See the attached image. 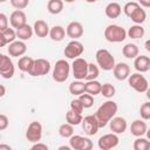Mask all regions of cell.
<instances>
[{
	"mask_svg": "<svg viewBox=\"0 0 150 150\" xmlns=\"http://www.w3.org/2000/svg\"><path fill=\"white\" fill-rule=\"evenodd\" d=\"M117 109H118L117 103L115 101H112V100L105 101L103 104H101L97 108V110L95 112V116H96L101 128L105 127L110 122V120L112 117H115V115L117 112Z\"/></svg>",
	"mask_w": 150,
	"mask_h": 150,
	"instance_id": "obj_1",
	"label": "cell"
},
{
	"mask_svg": "<svg viewBox=\"0 0 150 150\" xmlns=\"http://www.w3.org/2000/svg\"><path fill=\"white\" fill-rule=\"evenodd\" d=\"M127 30L118 25H109L104 29V38L108 42L120 43L127 39Z\"/></svg>",
	"mask_w": 150,
	"mask_h": 150,
	"instance_id": "obj_2",
	"label": "cell"
},
{
	"mask_svg": "<svg viewBox=\"0 0 150 150\" xmlns=\"http://www.w3.org/2000/svg\"><path fill=\"white\" fill-rule=\"evenodd\" d=\"M95 57H96L97 66L104 71L112 70L115 64H116L115 63V57L112 56V54L108 49H104V48L98 49L95 54Z\"/></svg>",
	"mask_w": 150,
	"mask_h": 150,
	"instance_id": "obj_3",
	"label": "cell"
},
{
	"mask_svg": "<svg viewBox=\"0 0 150 150\" xmlns=\"http://www.w3.org/2000/svg\"><path fill=\"white\" fill-rule=\"evenodd\" d=\"M69 73H70V64L61 59V60H57L54 64V68H53V80L55 82H59V83H62V82H66L67 79L69 77Z\"/></svg>",
	"mask_w": 150,
	"mask_h": 150,
	"instance_id": "obj_4",
	"label": "cell"
},
{
	"mask_svg": "<svg viewBox=\"0 0 150 150\" xmlns=\"http://www.w3.org/2000/svg\"><path fill=\"white\" fill-rule=\"evenodd\" d=\"M128 83L129 86L137 93H145L146 89L149 88L148 80L141 74V73H134L128 77Z\"/></svg>",
	"mask_w": 150,
	"mask_h": 150,
	"instance_id": "obj_5",
	"label": "cell"
},
{
	"mask_svg": "<svg viewBox=\"0 0 150 150\" xmlns=\"http://www.w3.org/2000/svg\"><path fill=\"white\" fill-rule=\"evenodd\" d=\"M89 63L83 57H76L74 59L71 63V70L75 80H86L87 71H88Z\"/></svg>",
	"mask_w": 150,
	"mask_h": 150,
	"instance_id": "obj_6",
	"label": "cell"
},
{
	"mask_svg": "<svg viewBox=\"0 0 150 150\" xmlns=\"http://www.w3.org/2000/svg\"><path fill=\"white\" fill-rule=\"evenodd\" d=\"M15 73V67L12 59L5 54L0 55V75L2 79H12Z\"/></svg>",
	"mask_w": 150,
	"mask_h": 150,
	"instance_id": "obj_7",
	"label": "cell"
},
{
	"mask_svg": "<svg viewBox=\"0 0 150 150\" xmlns=\"http://www.w3.org/2000/svg\"><path fill=\"white\" fill-rule=\"evenodd\" d=\"M84 52V47L82 45V42L77 41V40H71L68 42V45L66 46L64 50H63V54L67 59H76V57H80Z\"/></svg>",
	"mask_w": 150,
	"mask_h": 150,
	"instance_id": "obj_8",
	"label": "cell"
},
{
	"mask_svg": "<svg viewBox=\"0 0 150 150\" xmlns=\"http://www.w3.org/2000/svg\"><path fill=\"white\" fill-rule=\"evenodd\" d=\"M81 124H82V129H83V131H84V134L87 136L96 135L98 129L101 128L100 123H98V121H97V118L95 116V114L94 115H88V116L83 117Z\"/></svg>",
	"mask_w": 150,
	"mask_h": 150,
	"instance_id": "obj_9",
	"label": "cell"
},
{
	"mask_svg": "<svg viewBox=\"0 0 150 150\" xmlns=\"http://www.w3.org/2000/svg\"><path fill=\"white\" fill-rule=\"evenodd\" d=\"M26 138L30 143L40 142L42 138V124L38 121L30 122L26 130Z\"/></svg>",
	"mask_w": 150,
	"mask_h": 150,
	"instance_id": "obj_10",
	"label": "cell"
},
{
	"mask_svg": "<svg viewBox=\"0 0 150 150\" xmlns=\"http://www.w3.org/2000/svg\"><path fill=\"white\" fill-rule=\"evenodd\" d=\"M69 145L74 150H91L93 142L90 138L81 136V135H73L69 138Z\"/></svg>",
	"mask_w": 150,
	"mask_h": 150,
	"instance_id": "obj_11",
	"label": "cell"
},
{
	"mask_svg": "<svg viewBox=\"0 0 150 150\" xmlns=\"http://www.w3.org/2000/svg\"><path fill=\"white\" fill-rule=\"evenodd\" d=\"M120 143V138L117 136V134L115 132H110V134H105L103 136H101L97 141V145L101 150H110L112 148H116Z\"/></svg>",
	"mask_w": 150,
	"mask_h": 150,
	"instance_id": "obj_12",
	"label": "cell"
},
{
	"mask_svg": "<svg viewBox=\"0 0 150 150\" xmlns=\"http://www.w3.org/2000/svg\"><path fill=\"white\" fill-rule=\"evenodd\" d=\"M50 71V63L46 59H36L29 73L30 76H43Z\"/></svg>",
	"mask_w": 150,
	"mask_h": 150,
	"instance_id": "obj_13",
	"label": "cell"
},
{
	"mask_svg": "<svg viewBox=\"0 0 150 150\" xmlns=\"http://www.w3.org/2000/svg\"><path fill=\"white\" fill-rule=\"evenodd\" d=\"M7 52H8L9 56H12V57H19V56H22L27 52V46H26L25 41H22V40H15V41H13L12 43L8 45Z\"/></svg>",
	"mask_w": 150,
	"mask_h": 150,
	"instance_id": "obj_14",
	"label": "cell"
},
{
	"mask_svg": "<svg viewBox=\"0 0 150 150\" xmlns=\"http://www.w3.org/2000/svg\"><path fill=\"white\" fill-rule=\"evenodd\" d=\"M9 23L13 28L18 29L27 23V16L22 9H15L9 15Z\"/></svg>",
	"mask_w": 150,
	"mask_h": 150,
	"instance_id": "obj_15",
	"label": "cell"
},
{
	"mask_svg": "<svg viewBox=\"0 0 150 150\" xmlns=\"http://www.w3.org/2000/svg\"><path fill=\"white\" fill-rule=\"evenodd\" d=\"M112 73L116 80L124 81V80H128V77L130 76V67L125 62H118L115 64Z\"/></svg>",
	"mask_w": 150,
	"mask_h": 150,
	"instance_id": "obj_16",
	"label": "cell"
},
{
	"mask_svg": "<svg viewBox=\"0 0 150 150\" xmlns=\"http://www.w3.org/2000/svg\"><path fill=\"white\" fill-rule=\"evenodd\" d=\"M109 127H110V130L117 135L120 134H123L127 128H128V123H127V120L122 116H115L110 120L109 122Z\"/></svg>",
	"mask_w": 150,
	"mask_h": 150,
	"instance_id": "obj_17",
	"label": "cell"
},
{
	"mask_svg": "<svg viewBox=\"0 0 150 150\" xmlns=\"http://www.w3.org/2000/svg\"><path fill=\"white\" fill-rule=\"evenodd\" d=\"M66 33L71 40H77L83 35V26L79 21H71L66 27Z\"/></svg>",
	"mask_w": 150,
	"mask_h": 150,
	"instance_id": "obj_18",
	"label": "cell"
},
{
	"mask_svg": "<svg viewBox=\"0 0 150 150\" xmlns=\"http://www.w3.org/2000/svg\"><path fill=\"white\" fill-rule=\"evenodd\" d=\"M134 68L138 73H145L150 70V59L146 55H138L134 59Z\"/></svg>",
	"mask_w": 150,
	"mask_h": 150,
	"instance_id": "obj_19",
	"label": "cell"
},
{
	"mask_svg": "<svg viewBox=\"0 0 150 150\" xmlns=\"http://www.w3.org/2000/svg\"><path fill=\"white\" fill-rule=\"evenodd\" d=\"M146 130H148V127H146V123L144 122L143 118L142 120H135L130 125V132L135 137H141V136L145 135Z\"/></svg>",
	"mask_w": 150,
	"mask_h": 150,
	"instance_id": "obj_20",
	"label": "cell"
},
{
	"mask_svg": "<svg viewBox=\"0 0 150 150\" xmlns=\"http://www.w3.org/2000/svg\"><path fill=\"white\" fill-rule=\"evenodd\" d=\"M18 38L16 35V30H14L13 28H6L5 30L0 32V47H5L6 45L12 43L13 41H15V39Z\"/></svg>",
	"mask_w": 150,
	"mask_h": 150,
	"instance_id": "obj_21",
	"label": "cell"
},
{
	"mask_svg": "<svg viewBox=\"0 0 150 150\" xmlns=\"http://www.w3.org/2000/svg\"><path fill=\"white\" fill-rule=\"evenodd\" d=\"M33 29H34V34L39 38H46L47 35H49V30H50L48 23L45 20H36L34 22Z\"/></svg>",
	"mask_w": 150,
	"mask_h": 150,
	"instance_id": "obj_22",
	"label": "cell"
},
{
	"mask_svg": "<svg viewBox=\"0 0 150 150\" xmlns=\"http://www.w3.org/2000/svg\"><path fill=\"white\" fill-rule=\"evenodd\" d=\"M104 13L107 15V18L109 19H116L121 15L122 13V7L118 2H109L105 8H104Z\"/></svg>",
	"mask_w": 150,
	"mask_h": 150,
	"instance_id": "obj_23",
	"label": "cell"
},
{
	"mask_svg": "<svg viewBox=\"0 0 150 150\" xmlns=\"http://www.w3.org/2000/svg\"><path fill=\"white\" fill-rule=\"evenodd\" d=\"M34 61L35 60L33 57H30V56H21L19 59V61H18V67H19V69L21 71L29 74L32 68H33V66H34Z\"/></svg>",
	"mask_w": 150,
	"mask_h": 150,
	"instance_id": "obj_24",
	"label": "cell"
},
{
	"mask_svg": "<svg viewBox=\"0 0 150 150\" xmlns=\"http://www.w3.org/2000/svg\"><path fill=\"white\" fill-rule=\"evenodd\" d=\"M122 54L127 59H135L139 54V48H138V46L136 43H131L130 42V43H127L122 48Z\"/></svg>",
	"mask_w": 150,
	"mask_h": 150,
	"instance_id": "obj_25",
	"label": "cell"
},
{
	"mask_svg": "<svg viewBox=\"0 0 150 150\" xmlns=\"http://www.w3.org/2000/svg\"><path fill=\"white\" fill-rule=\"evenodd\" d=\"M66 34H67V33H66V29H64L62 26H54V27H52L50 30H49V38H50L53 41H55V42L62 41V40L64 39Z\"/></svg>",
	"mask_w": 150,
	"mask_h": 150,
	"instance_id": "obj_26",
	"label": "cell"
},
{
	"mask_svg": "<svg viewBox=\"0 0 150 150\" xmlns=\"http://www.w3.org/2000/svg\"><path fill=\"white\" fill-rule=\"evenodd\" d=\"M33 34H34V29L28 23H26L22 27H20V28L16 29V35H18L19 40H22V41L29 40L33 36Z\"/></svg>",
	"mask_w": 150,
	"mask_h": 150,
	"instance_id": "obj_27",
	"label": "cell"
},
{
	"mask_svg": "<svg viewBox=\"0 0 150 150\" xmlns=\"http://www.w3.org/2000/svg\"><path fill=\"white\" fill-rule=\"evenodd\" d=\"M86 91V83L82 80H75L69 84V93L74 96H80Z\"/></svg>",
	"mask_w": 150,
	"mask_h": 150,
	"instance_id": "obj_28",
	"label": "cell"
},
{
	"mask_svg": "<svg viewBox=\"0 0 150 150\" xmlns=\"http://www.w3.org/2000/svg\"><path fill=\"white\" fill-rule=\"evenodd\" d=\"M101 88H102V84L97 80H90V81L86 82V93H88L93 96L101 94Z\"/></svg>",
	"mask_w": 150,
	"mask_h": 150,
	"instance_id": "obj_29",
	"label": "cell"
},
{
	"mask_svg": "<svg viewBox=\"0 0 150 150\" xmlns=\"http://www.w3.org/2000/svg\"><path fill=\"white\" fill-rule=\"evenodd\" d=\"M82 120H83L82 114L76 112V111H74V110H71V109H69V110L67 111V114H66V122L73 124L74 127L81 124V123H82Z\"/></svg>",
	"mask_w": 150,
	"mask_h": 150,
	"instance_id": "obj_30",
	"label": "cell"
},
{
	"mask_svg": "<svg viewBox=\"0 0 150 150\" xmlns=\"http://www.w3.org/2000/svg\"><path fill=\"white\" fill-rule=\"evenodd\" d=\"M47 9L53 15L60 14L63 11V0H49L47 4Z\"/></svg>",
	"mask_w": 150,
	"mask_h": 150,
	"instance_id": "obj_31",
	"label": "cell"
},
{
	"mask_svg": "<svg viewBox=\"0 0 150 150\" xmlns=\"http://www.w3.org/2000/svg\"><path fill=\"white\" fill-rule=\"evenodd\" d=\"M144 33H145V30H144V28L142 27V25H136V23L132 25V26L128 29V32H127L128 36L131 38V39H141V38H143Z\"/></svg>",
	"mask_w": 150,
	"mask_h": 150,
	"instance_id": "obj_32",
	"label": "cell"
},
{
	"mask_svg": "<svg viewBox=\"0 0 150 150\" xmlns=\"http://www.w3.org/2000/svg\"><path fill=\"white\" fill-rule=\"evenodd\" d=\"M130 19H131V21H132L134 23H136V25H142V23L145 21V19H146V13H145V11L139 6V7L131 14Z\"/></svg>",
	"mask_w": 150,
	"mask_h": 150,
	"instance_id": "obj_33",
	"label": "cell"
},
{
	"mask_svg": "<svg viewBox=\"0 0 150 150\" xmlns=\"http://www.w3.org/2000/svg\"><path fill=\"white\" fill-rule=\"evenodd\" d=\"M59 135L63 138H70L74 135V125L68 122L61 124L59 128Z\"/></svg>",
	"mask_w": 150,
	"mask_h": 150,
	"instance_id": "obj_34",
	"label": "cell"
},
{
	"mask_svg": "<svg viewBox=\"0 0 150 150\" xmlns=\"http://www.w3.org/2000/svg\"><path fill=\"white\" fill-rule=\"evenodd\" d=\"M100 75V69L98 66L94 64V63H89L88 66V71H87V76H86V81H90V80H96Z\"/></svg>",
	"mask_w": 150,
	"mask_h": 150,
	"instance_id": "obj_35",
	"label": "cell"
},
{
	"mask_svg": "<svg viewBox=\"0 0 150 150\" xmlns=\"http://www.w3.org/2000/svg\"><path fill=\"white\" fill-rule=\"evenodd\" d=\"M116 94V89L111 83H104L102 84L101 88V95L104 96L105 98H111Z\"/></svg>",
	"mask_w": 150,
	"mask_h": 150,
	"instance_id": "obj_36",
	"label": "cell"
},
{
	"mask_svg": "<svg viewBox=\"0 0 150 150\" xmlns=\"http://www.w3.org/2000/svg\"><path fill=\"white\" fill-rule=\"evenodd\" d=\"M79 100L82 102L84 109H88V108L93 107V104H94V97H93V95H90V94H88L86 91L79 96Z\"/></svg>",
	"mask_w": 150,
	"mask_h": 150,
	"instance_id": "obj_37",
	"label": "cell"
},
{
	"mask_svg": "<svg viewBox=\"0 0 150 150\" xmlns=\"http://www.w3.org/2000/svg\"><path fill=\"white\" fill-rule=\"evenodd\" d=\"M139 6H141V5H139L137 1H129V2H127V4L124 5L123 12H124V14H125L128 18H130L131 14H132Z\"/></svg>",
	"mask_w": 150,
	"mask_h": 150,
	"instance_id": "obj_38",
	"label": "cell"
},
{
	"mask_svg": "<svg viewBox=\"0 0 150 150\" xmlns=\"http://www.w3.org/2000/svg\"><path fill=\"white\" fill-rule=\"evenodd\" d=\"M148 144H149V139L148 138H143L142 136L141 137H137L135 141H134V149L135 150H146L148 149Z\"/></svg>",
	"mask_w": 150,
	"mask_h": 150,
	"instance_id": "obj_39",
	"label": "cell"
},
{
	"mask_svg": "<svg viewBox=\"0 0 150 150\" xmlns=\"http://www.w3.org/2000/svg\"><path fill=\"white\" fill-rule=\"evenodd\" d=\"M139 115H141V118H143L144 121L150 120V101L144 102L141 105V108H139Z\"/></svg>",
	"mask_w": 150,
	"mask_h": 150,
	"instance_id": "obj_40",
	"label": "cell"
},
{
	"mask_svg": "<svg viewBox=\"0 0 150 150\" xmlns=\"http://www.w3.org/2000/svg\"><path fill=\"white\" fill-rule=\"evenodd\" d=\"M70 109L74 110V111H76V112L82 114L83 110H84V107H83L82 102L79 98H74V100L70 101Z\"/></svg>",
	"mask_w": 150,
	"mask_h": 150,
	"instance_id": "obj_41",
	"label": "cell"
},
{
	"mask_svg": "<svg viewBox=\"0 0 150 150\" xmlns=\"http://www.w3.org/2000/svg\"><path fill=\"white\" fill-rule=\"evenodd\" d=\"M9 1L15 9H25L29 4V0H9Z\"/></svg>",
	"mask_w": 150,
	"mask_h": 150,
	"instance_id": "obj_42",
	"label": "cell"
},
{
	"mask_svg": "<svg viewBox=\"0 0 150 150\" xmlns=\"http://www.w3.org/2000/svg\"><path fill=\"white\" fill-rule=\"evenodd\" d=\"M6 28H8V18L6 16V14L0 13V32L5 30Z\"/></svg>",
	"mask_w": 150,
	"mask_h": 150,
	"instance_id": "obj_43",
	"label": "cell"
},
{
	"mask_svg": "<svg viewBox=\"0 0 150 150\" xmlns=\"http://www.w3.org/2000/svg\"><path fill=\"white\" fill-rule=\"evenodd\" d=\"M8 123H9V120L8 117L5 115V114H1L0 115V130H5L7 127H8Z\"/></svg>",
	"mask_w": 150,
	"mask_h": 150,
	"instance_id": "obj_44",
	"label": "cell"
},
{
	"mask_svg": "<svg viewBox=\"0 0 150 150\" xmlns=\"http://www.w3.org/2000/svg\"><path fill=\"white\" fill-rule=\"evenodd\" d=\"M30 149L32 150H48V145L45 143H41V142H36L32 145Z\"/></svg>",
	"mask_w": 150,
	"mask_h": 150,
	"instance_id": "obj_45",
	"label": "cell"
},
{
	"mask_svg": "<svg viewBox=\"0 0 150 150\" xmlns=\"http://www.w3.org/2000/svg\"><path fill=\"white\" fill-rule=\"evenodd\" d=\"M138 4H139L142 7L150 8V0H141V1H138Z\"/></svg>",
	"mask_w": 150,
	"mask_h": 150,
	"instance_id": "obj_46",
	"label": "cell"
},
{
	"mask_svg": "<svg viewBox=\"0 0 150 150\" xmlns=\"http://www.w3.org/2000/svg\"><path fill=\"white\" fill-rule=\"evenodd\" d=\"M0 150H12V148L7 144H0Z\"/></svg>",
	"mask_w": 150,
	"mask_h": 150,
	"instance_id": "obj_47",
	"label": "cell"
},
{
	"mask_svg": "<svg viewBox=\"0 0 150 150\" xmlns=\"http://www.w3.org/2000/svg\"><path fill=\"white\" fill-rule=\"evenodd\" d=\"M144 48L150 53V39H149V40H146V41L144 42Z\"/></svg>",
	"mask_w": 150,
	"mask_h": 150,
	"instance_id": "obj_48",
	"label": "cell"
},
{
	"mask_svg": "<svg viewBox=\"0 0 150 150\" xmlns=\"http://www.w3.org/2000/svg\"><path fill=\"white\" fill-rule=\"evenodd\" d=\"M0 90H1V91H0V96L4 97V96H5V93H6V91H5V86H4V84L0 86Z\"/></svg>",
	"mask_w": 150,
	"mask_h": 150,
	"instance_id": "obj_49",
	"label": "cell"
},
{
	"mask_svg": "<svg viewBox=\"0 0 150 150\" xmlns=\"http://www.w3.org/2000/svg\"><path fill=\"white\" fill-rule=\"evenodd\" d=\"M71 146L70 145H62V146H59V150H70Z\"/></svg>",
	"mask_w": 150,
	"mask_h": 150,
	"instance_id": "obj_50",
	"label": "cell"
},
{
	"mask_svg": "<svg viewBox=\"0 0 150 150\" xmlns=\"http://www.w3.org/2000/svg\"><path fill=\"white\" fill-rule=\"evenodd\" d=\"M145 96H146V98L150 101V88L146 89V91H145Z\"/></svg>",
	"mask_w": 150,
	"mask_h": 150,
	"instance_id": "obj_51",
	"label": "cell"
},
{
	"mask_svg": "<svg viewBox=\"0 0 150 150\" xmlns=\"http://www.w3.org/2000/svg\"><path fill=\"white\" fill-rule=\"evenodd\" d=\"M145 135H146V138H148V139H150V128L146 130V134H145Z\"/></svg>",
	"mask_w": 150,
	"mask_h": 150,
	"instance_id": "obj_52",
	"label": "cell"
},
{
	"mask_svg": "<svg viewBox=\"0 0 150 150\" xmlns=\"http://www.w3.org/2000/svg\"><path fill=\"white\" fill-rule=\"evenodd\" d=\"M84 1H87L88 4H94V2H96L97 0H84Z\"/></svg>",
	"mask_w": 150,
	"mask_h": 150,
	"instance_id": "obj_53",
	"label": "cell"
},
{
	"mask_svg": "<svg viewBox=\"0 0 150 150\" xmlns=\"http://www.w3.org/2000/svg\"><path fill=\"white\" fill-rule=\"evenodd\" d=\"M64 2H68V4H71V2H74V1H76V0H63Z\"/></svg>",
	"mask_w": 150,
	"mask_h": 150,
	"instance_id": "obj_54",
	"label": "cell"
},
{
	"mask_svg": "<svg viewBox=\"0 0 150 150\" xmlns=\"http://www.w3.org/2000/svg\"><path fill=\"white\" fill-rule=\"evenodd\" d=\"M146 150H150V139H149V144H148V149Z\"/></svg>",
	"mask_w": 150,
	"mask_h": 150,
	"instance_id": "obj_55",
	"label": "cell"
},
{
	"mask_svg": "<svg viewBox=\"0 0 150 150\" xmlns=\"http://www.w3.org/2000/svg\"><path fill=\"white\" fill-rule=\"evenodd\" d=\"M7 0H0V2H6Z\"/></svg>",
	"mask_w": 150,
	"mask_h": 150,
	"instance_id": "obj_56",
	"label": "cell"
},
{
	"mask_svg": "<svg viewBox=\"0 0 150 150\" xmlns=\"http://www.w3.org/2000/svg\"><path fill=\"white\" fill-rule=\"evenodd\" d=\"M136 1H137V2H138V1H141V0H136Z\"/></svg>",
	"mask_w": 150,
	"mask_h": 150,
	"instance_id": "obj_57",
	"label": "cell"
}]
</instances>
